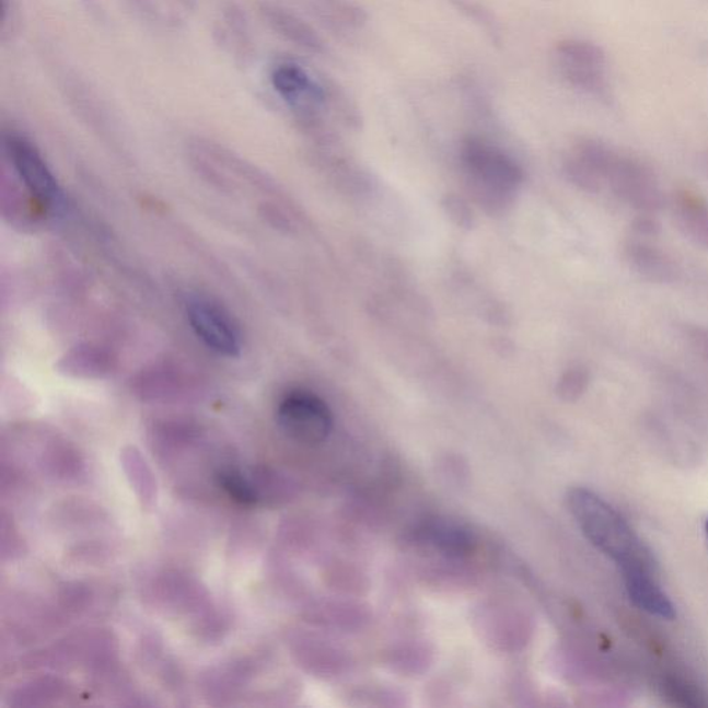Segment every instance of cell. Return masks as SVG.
<instances>
[{"label":"cell","instance_id":"12","mask_svg":"<svg viewBox=\"0 0 708 708\" xmlns=\"http://www.w3.org/2000/svg\"><path fill=\"white\" fill-rule=\"evenodd\" d=\"M626 255L632 269L652 282H674L680 271L664 252L647 243L632 241L626 246Z\"/></svg>","mask_w":708,"mask_h":708},{"label":"cell","instance_id":"22","mask_svg":"<svg viewBox=\"0 0 708 708\" xmlns=\"http://www.w3.org/2000/svg\"><path fill=\"white\" fill-rule=\"evenodd\" d=\"M688 340L692 348L708 360V329L703 327L688 328Z\"/></svg>","mask_w":708,"mask_h":708},{"label":"cell","instance_id":"9","mask_svg":"<svg viewBox=\"0 0 708 708\" xmlns=\"http://www.w3.org/2000/svg\"><path fill=\"white\" fill-rule=\"evenodd\" d=\"M414 539L450 559H463L475 553V533L454 519L433 517L425 519L414 530Z\"/></svg>","mask_w":708,"mask_h":708},{"label":"cell","instance_id":"13","mask_svg":"<svg viewBox=\"0 0 708 708\" xmlns=\"http://www.w3.org/2000/svg\"><path fill=\"white\" fill-rule=\"evenodd\" d=\"M249 479L258 498V506H281L298 495L297 480L271 466H256L249 472Z\"/></svg>","mask_w":708,"mask_h":708},{"label":"cell","instance_id":"10","mask_svg":"<svg viewBox=\"0 0 708 708\" xmlns=\"http://www.w3.org/2000/svg\"><path fill=\"white\" fill-rule=\"evenodd\" d=\"M629 600L639 610L649 613V615L673 620L675 617V607L670 597L665 595L653 569H631L622 571Z\"/></svg>","mask_w":708,"mask_h":708},{"label":"cell","instance_id":"5","mask_svg":"<svg viewBox=\"0 0 708 708\" xmlns=\"http://www.w3.org/2000/svg\"><path fill=\"white\" fill-rule=\"evenodd\" d=\"M466 170L487 198L497 199L515 190L522 181V173L510 156L485 141L466 140L463 147Z\"/></svg>","mask_w":708,"mask_h":708},{"label":"cell","instance_id":"16","mask_svg":"<svg viewBox=\"0 0 708 708\" xmlns=\"http://www.w3.org/2000/svg\"><path fill=\"white\" fill-rule=\"evenodd\" d=\"M676 214L684 232L708 249V207L701 199L685 193L676 201Z\"/></svg>","mask_w":708,"mask_h":708},{"label":"cell","instance_id":"4","mask_svg":"<svg viewBox=\"0 0 708 708\" xmlns=\"http://www.w3.org/2000/svg\"><path fill=\"white\" fill-rule=\"evenodd\" d=\"M186 316L194 334L213 353L239 358L243 351V334L228 309L206 295H191L186 302Z\"/></svg>","mask_w":708,"mask_h":708},{"label":"cell","instance_id":"18","mask_svg":"<svg viewBox=\"0 0 708 708\" xmlns=\"http://www.w3.org/2000/svg\"><path fill=\"white\" fill-rule=\"evenodd\" d=\"M214 479L220 489L240 506H258V498L252 487L249 475L243 474L237 468H222L217 472Z\"/></svg>","mask_w":708,"mask_h":708},{"label":"cell","instance_id":"23","mask_svg":"<svg viewBox=\"0 0 708 708\" xmlns=\"http://www.w3.org/2000/svg\"><path fill=\"white\" fill-rule=\"evenodd\" d=\"M634 229H636L639 234L655 235L659 233L660 225L652 218L641 217L636 220V223H634Z\"/></svg>","mask_w":708,"mask_h":708},{"label":"cell","instance_id":"11","mask_svg":"<svg viewBox=\"0 0 708 708\" xmlns=\"http://www.w3.org/2000/svg\"><path fill=\"white\" fill-rule=\"evenodd\" d=\"M260 14L276 34L291 42L292 45L312 54H322L324 50L323 39L320 38L316 30L299 15L271 3L262 4Z\"/></svg>","mask_w":708,"mask_h":708},{"label":"cell","instance_id":"19","mask_svg":"<svg viewBox=\"0 0 708 708\" xmlns=\"http://www.w3.org/2000/svg\"><path fill=\"white\" fill-rule=\"evenodd\" d=\"M61 682L59 680H44L38 682H33L28 686H24L18 690V696L13 705L15 706H40L47 705L49 700H55L57 697H61L65 694V688H62Z\"/></svg>","mask_w":708,"mask_h":708},{"label":"cell","instance_id":"8","mask_svg":"<svg viewBox=\"0 0 708 708\" xmlns=\"http://www.w3.org/2000/svg\"><path fill=\"white\" fill-rule=\"evenodd\" d=\"M606 181L617 197L639 211L655 212L663 207L662 191L653 176L636 161L617 155Z\"/></svg>","mask_w":708,"mask_h":708},{"label":"cell","instance_id":"15","mask_svg":"<svg viewBox=\"0 0 708 708\" xmlns=\"http://www.w3.org/2000/svg\"><path fill=\"white\" fill-rule=\"evenodd\" d=\"M59 370L76 378H102L113 370V359L98 346H77L60 360Z\"/></svg>","mask_w":708,"mask_h":708},{"label":"cell","instance_id":"21","mask_svg":"<svg viewBox=\"0 0 708 708\" xmlns=\"http://www.w3.org/2000/svg\"><path fill=\"white\" fill-rule=\"evenodd\" d=\"M568 173L570 179L573 181L577 186L583 188V190L590 193L601 190L602 177L592 172L590 167H587L583 162L577 160L576 156L570 159L568 162Z\"/></svg>","mask_w":708,"mask_h":708},{"label":"cell","instance_id":"6","mask_svg":"<svg viewBox=\"0 0 708 708\" xmlns=\"http://www.w3.org/2000/svg\"><path fill=\"white\" fill-rule=\"evenodd\" d=\"M555 66L571 86L590 93L607 88V60L600 46L591 42L568 39L556 45Z\"/></svg>","mask_w":708,"mask_h":708},{"label":"cell","instance_id":"2","mask_svg":"<svg viewBox=\"0 0 708 708\" xmlns=\"http://www.w3.org/2000/svg\"><path fill=\"white\" fill-rule=\"evenodd\" d=\"M3 144L10 165L28 196L46 211H61L65 207V193L33 141L18 134H8Z\"/></svg>","mask_w":708,"mask_h":708},{"label":"cell","instance_id":"17","mask_svg":"<svg viewBox=\"0 0 708 708\" xmlns=\"http://www.w3.org/2000/svg\"><path fill=\"white\" fill-rule=\"evenodd\" d=\"M320 18L339 28H359L365 23L364 10L349 0H316Z\"/></svg>","mask_w":708,"mask_h":708},{"label":"cell","instance_id":"24","mask_svg":"<svg viewBox=\"0 0 708 708\" xmlns=\"http://www.w3.org/2000/svg\"><path fill=\"white\" fill-rule=\"evenodd\" d=\"M706 533H707V538H708V521L706 523Z\"/></svg>","mask_w":708,"mask_h":708},{"label":"cell","instance_id":"1","mask_svg":"<svg viewBox=\"0 0 708 708\" xmlns=\"http://www.w3.org/2000/svg\"><path fill=\"white\" fill-rule=\"evenodd\" d=\"M568 508L589 542L601 553L610 556L622 571L653 569L655 564L650 550L645 547L634 530L615 508L594 491L576 487L569 491Z\"/></svg>","mask_w":708,"mask_h":708},{"label":"cell","instance_id":"14","mask_svg":"<svg viewBox=\"0 0 708 708\" xmlns=\"http://www.w3.org/2000/svg\"><path fill=\"white\" fill-rule=\"evenodd\" d=\"M120 463L143 510H153L159 498V489H156L153 471L146 463L143 455L136 448H125L120 451Z\"/></svg>","mask_w":708,"mask_h":708},{"label":"cell","instance_id":"3","mask_svg":"<svg viewBox=\"0 0 708 708\" xmlns=\"http://www.w3.org/2000/svg\"><path fill=\"white\" fill-rule=\"evenodd\" d=\"M277 422L288 439L302 445L324 443L334 428L332 408L307 391H293L282 398L277 408Z\"/></svg>","mask_w":708,"mask_h":708},{"label":"cell","instance_id":"7","mask_svg":"<svg viewBox=\"0 0 708 708\" xmlns=\"http://www.w3.org/2000/svg\"><path fill=\"white\" fill-rule=\"evenodd\" d=\"M270 81L278 96L303 119L316 118L318 108L328 102V86L320 85L295 62L285 61L272 67Z\"/></svg>","mask_w":708,"mask_h":708},{"label":"cell","instance_id":"20","mask_svg":"<svg viewBox=\"0 0 708 708\" xmlns=\"http://www.w3.org/2000/svg\"><path fill=\"white\" fill-rule=\"evenodd\" d=\"M589 370L581 365L571 367L560 376L556 391L564 401L573 402L583 395L587 386H589Z\"/></svg>","mask_w":708,"mask_h":708}]
</instances>
